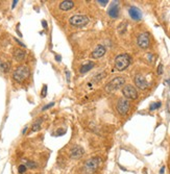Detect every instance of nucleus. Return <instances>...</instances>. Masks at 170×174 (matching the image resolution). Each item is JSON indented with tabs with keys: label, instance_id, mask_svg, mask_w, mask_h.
<instances>
[{
	"label": "nucleus",
	"instance_id": "1",
	"mask_svg": "<svg viewBox=\"0 0 170 174\" xmlns=\"http://www.w3.org/2000/svg\"><path fill=\"white\" fill-rule=\"evenodd\" d=\"M29 75H30V70H29L27 66H19L13 73V78L17 83H21L27 79Z\"/></svg>",
	"mask_w": 170,
	"mask_h": 174
},
{
	"label": "nucleus",
	"instance_id": "2",
	"mask_svg": "<svg viewBox=\"0 0 170 174\" xmlns=\"http://www.w3.org/2000/svg\"><path fill=\"white\" fill-rule=\"evenodd\" d=\"M131 56L127 53H122L116 56L115 59V68L118 71L125 70L131 64Z\"/></svg>",
	"mask_w": 170,
	"mask_h": 174
},
{
	"label": "nucleus",
	"instance_id": "3",
	"mask_svg": "<svg viewBox=\"0 0 170 174\" xmlns=\"http://www.w3.org/2000/svg\"><path fill=\"white\" fill-rule=\"evenodd\" d=\"M125 83V78L121 77V76H117V77L113 78L111 81H109L105 86V92L108 93H112V92H115L117 90H119L121 87L124 86Z\"/></svg>",
	"mask_w": 170,
	"mask_h": 174
},
{
	"label": "nucleus",
	"instance_id": "4",
	"mask_svg": "<svg viewBox=\"0 0 170 174\" xmlns=\"http://www.w3.org/2000/svg\"><path fill=\"white\" fill-rule=\"evenodd\" d=\"M101 164V160H100V157H91V159H89L87 160L86 163H85V171H86L87 173H93L95 172L98 167L100 166Z\"/></svg>",
	"mask_w": 170,
	"mask_h": 174
},
{
	"label": "nucleus",
	"instance_id": "5",
	"mask_svg": "<svg viewBox=\"0 0 170 174\" xmlns=\"http://www.w3.org/2000/svg\"><path fill=\"white\" fill-rule=\"evenodd\" d=\"M89 17H87L86 15H74L69 19L70 24L75 26V27H83L89 23Z\"/></svg>",
	"mask_w": 170,
	"mask_h": 174
},
{
	"label": "nucleus",
	"instance_id": "6",
	"mask_svg": "<svg viewBox=\"0 0 170 174\" xmlns=\"http://www.w3.org/2000/svg\"><path fill=\"white\" fill-rule=\"evenodd\" d=\"M129 106H131V103L128 100L125 98H120L117 102V112L122 116H125L128 113Z\"/></svg>",
	"mask_w": 170,
	"mask_h": 174
},
{
	"label": "nucleus",
	"instance_id": "7",
	"mask_svg": "<svg viewBox=\"0 0 170 174\" xmlns=\"http://www.w3.org/2000/svg\"><path fill=\"white\" fill-rule=\"evenodd\" d=\"M122 94L125 97V99H137L138 98V92L135 87H132V85H127L125 87H123L122 89Z\"/></svg>",
	"mask_w": 170,
	"mask_h": 174
},
{
	"label": "nucleus",
	"instance_id": "8",
	"mask_svg": "<svg viewBox=\"0 0 170 174\" xmlns=\"http://www.w3.org/2000/svg\"><path fill=\"white\" fill-rule=\"evenodd\" d=\"M149 43H150V37L148 33H142L138 36L137 39V44L140 48L142 49H146L149 47Z\"/></svg>",
	"mask_w": 170,
	"mask_h": 174
},
{
	"label": "nucleus",
	"instance_id": "9",
	"mask_svg": "<svg viewBox=\"0 0 170 174\" xmlns=\"http://www.w3.org/2000/svg\"><path fill=\"white\" fill-rule=\"evenodd\" d=\"M84 154H85V150L83 147L79 146V145H74L70 150V157L74 160L81 159Z\"/></svg>",
	"mask_w": 170,
	"mask_h": 174
},
{
	"label": "nucleus",
	"instance_id": "10",
	"mask_svg": "<svg viewBox=\"0 0 170 174\" xmlns=\"http://www.w3.org/2000/svg\"><path fill=\"white\" fill-rule=\"evenodd\" d=\"M135 83H136V86L140 90H146L148 87H149L147 80H146L144 78V76H142L141 74H138L135 76Z\"/></svg>",
	"mask_w": 170,
	"mask_h": 174
},
{
	"label": "nucleus",
	"instance_id": "11",
	"mask_svg": "<svg viewBox=\"0 0 170 174\" xmlns=\"http://www.w3.org/2000/svg\"><path fill=\"white\" fill-rule=\"evenodd\" d=\"M128 14L131 16V18L135 21H140L142 19V13L138 7L136 6H131L128 9Z\"/></svg>",
	"mask_w": 170,
	"mask_h": 174
},
{
	"label": "nucleus",
	"instance_id": "12",
	"mask_svg": "<svg viewBox=\"0 0 170 174\" xmlns=\"http://www.w3.org/2000/svg\"><path fill=\"white\" fill-rule=\"evenodd\" d=\"M105 51H107V49H105V47L103 45H98L96 48L93 50L91 56L93 59H100V57H102L105 54Z\"/></svg>",
	"mask_w": 170,
	"mask_h": 174
},
{
	"label": "nucleus",
	"instance_id": "13",
	"mask_svg": "<svg viewBox=\"0 0 170 174\" xmlns=\"http://www.w3.org/2000/svg\"><path fill=\"white\" fill-rule=\"evenodd\" d=\"M13 55H14V59L17 60V62H22L26 56V52L20 48H16V49H14Z\"/></svg>",
	"mask_w": 170,
	"mask_h": 174
},
{
	"label": "nucleus",
	"instance_id": "14",
	"mask_svg": "<svg viewBox=\"0 0 170 174\" xmlns=\"http://www.w3.org/2000/svg\"><path fill=\"white\" fill-rule=\"evenodd\" d=\"M108 14L111 18H117L119 16V7L118 2H114L108 10Z\"/></svg>",
	"mask_w": 170,
	"mask_h": 174
},
{
	"label": "nucleus",
	"instance_id": "15",
	"mask_svg": "<svg viewBox=\"0 0 170 174\" xmlns=\"http://www.w3.org/2000/svg\"><path fill=\"white\" fill-rule=\"evenodd\" d=\"M74 6V2L70 1V0H64L60 3V10H64V12H67V10H72Z\"/></svg>",
	"mask_w": 170,
	"mask_h": 174
},
{
	"label": "nucleus",
	"instance_id": "16",
	"mask_svg": "<svg viewBox=\"0 0 170 174\" xmlns=\"http://www.w3.org/2000/svg\"><path fill=\"white\" fill-rule=\"evenodd\" d=\"M94 67V63L93 62H88L86 64H84L83 66L81 67V69H79V72L81 73H86L88 71H90L92 69V68Z\"/></svg>",
	"mask_w": 170,
	"mask_h": 174
},
{
	"label": "nucleus",
	"instance_id": "17",
	"mask_svg": "<svg viewBox=\"0 0 170 174\" xmlns=\"http://www.w3.org/2000/svg\"><path fill=\"white\" fill-rule=\"evenodd\" d=\"M10 70V64L9 62H3L0 60V71L4 73H7Z\"/></svg>",
	"mask_w": 170,
	"mask_h": 174
},
{
	"label": "nucleus",
	"instance_id": "18",
	"mask_svg": "<svg viewBox=\"0 0 170 174\" xmlns=\"http://www.w3.org/2000/svg\"><path fill=\"white\" fill-rule=\"evenodd\" d=\"M43 122V118H39L37 119L36 122L33 124V127H31V131H38L41 130V123Z\"/></svg>",
	"mask_w": 170,
	"mask_h": 174
},
{
	"label": "nucleus",
	"instance_id": "19",
	"mask_svg": "<svg viewBox=\"0 0 170 174\" xmlns=\"http://www.w3.org/2000/svg\"><path fill=\"white\" fill-rule=\"evenodd\" d=\"M24 165L26 166V168H29V169H34V168H37V164L34 162H31V160H26Z\"/></svg>",
	"mask_w": 170,
	"mask_h": 174
},
{
	"label": "nucleus",
	"instance_id": "20",
	"mask_svg": "<svg viewBox=\"0 0 170 174\" xmlns=\"http://www.w3.org/2000/svg\"><path fill=\"white\" fill-rule=\"evenodd\" d=\"M160 106H161V102H153V103L150 104L149 110H156V109H159Z\"/></svg>",
	"mask_w": 170,
	"mask_h": 174
},
{
	"label": "nucleus",
	"instance_id": "21",
	"mask_svg": "<svg viewBox=\"0 0 170 174\" xmlns=\"http://www.w3.org/2000/svg\"><path fill=\"white\" fill-rule=\"evenodd\" d=\"M105 73H100V74H98V75H96L94 77V79H93V81H94V83H97V81H99V80H101L102 79V77H105Z\"/></svg>",
	"mask_w": 170,
	"mask_h": 174
},
{
	"label": "nucleus",
	"instance_id": "22",
	"mask_svg": "<svg viewBox=\"0 0 170 174\" xmlns=\"http://www.w3.org/2000/svg\"><path fill=\"white\" fill-rule=\"evenodd\" d=\"M27 170V168H26V166L24 164H22V165H20L19 167H18V172H19L20 174H23V173H25V171Z\"/></svg>",
	"mask_w": 170,
	"mask_h": 174
},
{
	"label": "nucleus",
	"instance_id": "23",
	"mask_svg": "<svg viewBox=\"0 0 170 174\" xmlns=\"http://www.w3.org/2000/svg\"><path fill=\"white\" fill-rule=\"evenodd\" d=\"M46 95H47V86L44 85L43 86V89H42V92H41L42 98H45V97H46Z\"/></svg>",
	"mask_w": 170,
	"mask_h": 174
},
{
	"label": "nucleus",
	"instance_id": "24",
	"mask_svg": "<svg viewBox=\"0 0 170 174\" xmlns=\"http://www.w3.org/2000/svg\"><path fill=\"white\" fill-rule=\"evenodd\" d=\"M53 105H54V102H50L49 104H46V105H45V106L42 107V110H43V112H44V110H46L50 109V107H52V106H53Z\"/></svg>",
	"mask_w": 170,
	"mask_h": 174
},
{
	"label": "nucleus",
	"instance_id": "25",
	"mask_svg": "<svg viewBox=\"0 0 170 174\" xmlns=\"http://www.w3.org/2000/svg\"><path fill=\"white\" fill-rule=\"evenodd\" d=\"M162 73H163V65L160 64V65H159V67H158V74L161 75Z\"/></svg>",
	"mask_w": 170,
	"mask_h": 174
},
{
	"label": "nucleus",
	"instance_id": "26",
	"mask_svg": "<svg viewBox=\"0 0 170 174\" xmlns=\"http://www.w3.org/2000/svg\"><path fill=\"white\" fill-rule=\"evenodd\" d=\"M98 3H100L101 5H103V6H105V5H107V3H108V0H98Z\"/></svg>",
	"mask_w": 170,
	"mask_h": 174
},
{
	"label": "nucleus",
	"instance_id": "27",
	"mask_svg": "<svg viewBox=\"0 0 170 174\" xmlns=\"http://www.w3.org/2000/svg\"><path fill=\"white\" fill-rule=\"evenodd\" d=\"M65 133H66L65 130H58L57 133V136H62V134H64Z\"/></svg>",
	"mask_w": 170,
	"mask_h": 174
},
{
	"label": "nucleus",
	"instance_id": "28",
	"mask_svg": "<svg viewBox=\"0 0 170 174\" xmlns=\"http://www.w3.org/2000/svg\"><path fill=\"white\" fill-rule=\"evenodd\" d=\"M55 60H57V62H61V60H62V56L57 54V55H55Z\"/></svg>",
	"mask_w": 170,
	"mask_h": 174
},
{
	"label": "nucleus",
	"instance_id": "29",
	"mask_svg": "<svg viewBox=\"0 0 170 174\" xmlns=\"http://www.w3.org/2000/svg\"><path fill=\"white\" fill-rule=\"evenodd\" d=\"M42 25H43V27L45 28V29H46V28H47V26H48V25H47V22H46V21H45V20L42 21Z\"/></svg>",
	"mask_w": 170,
	"mask_h": 174
},
{
	"label": "nucleus",
	"instance_id": "30",
	"mask_svg": "<svg viewBox=\"0 0 170 174\" xmlns=\"http://www.w3.org/2000/svg\"><path fill=\"white\" fill-rule=\"evenodd\" d=\"M15 41H16V42H17V43H18V44H19V45H20V46H22V47H25V45H24V44H23V43H22V42H20L19 40H18V39H15Z\"/></svg>",
	"mask_w": 170,
	"mask_h": 174
},
{
	"label": "nucleus",
	"instance_id": "31",
	"mask_svg": "<svg viewBox=\"0 0 170 174\" xmlns=\"http://www.w3.org/2000/svg\"><path fill=\"white\" fill-rule=\"evenodd\" d=\"M66 75H67V80L70 81V73H69V71H66Z\"/></svg>",
	"mask_w": 170,
	"mask_h": 174
},
{
	"label": "nucleus",
	"instance_id": "32",
	"mask_svg": "<svg viewBox=\"0 0 170 174\" xmlns=\"http://www.w3.org/2000/svg\"><path fill=\"white\" fill-rule=\"evenodd\" d=\"M17 3H18V1H17V0H15V1H13V4H12V9H14V7L16 6V5H17Z\"/></svg>",
	"mask_w": 170,
	"mask_h": 174
},
{
	"label": "nucleus",
	"instance_id": "33",
	"mask_svg": "<svg viewBox=\"0 0 170 174\" xmlns=\"http://www.w3.org/2000/svg\"><path fill=\"white\" fill-rule=\"evenodd\" d=\"M164 172H165V167H162L161 168V171H160V174H163Z\"/></svg>",
	"mask_w": 170,
	"mask_h": 174
},
{
	"label": "nucleus",
	"instance_id": "34",
	"mask_svg": "<svg viewBox=\"0 0 170 174\" xmlns=\"http://www.w3.org/2000/svg\"><path fill=\"white\" fill-rule=\"evenodd\" d=\"M27 128H28V127H27V126H26V127L24 128V130H23V133H22L23 134H25V133H26V130H27Z\"/></svg>",
	"mask_w": 170,
	"mask_h": 174
}]
</instances>
